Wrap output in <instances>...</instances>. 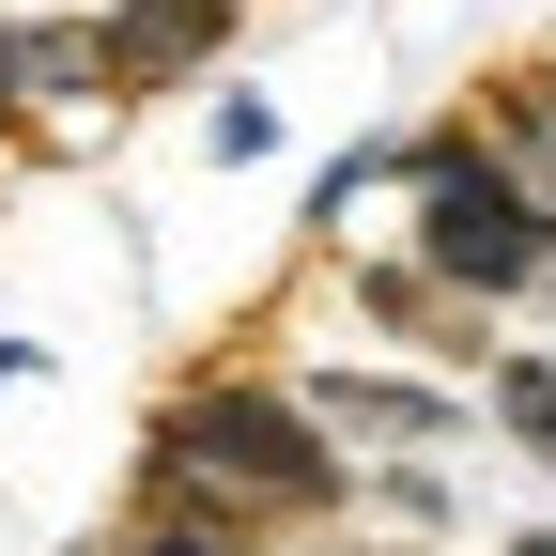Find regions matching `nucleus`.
<instances>
[{
  "mask_svg": "<svg viewBox=\"0 0 556 556\" xmlns=\"http://www.w3.org/2000/svg\"><path fill=\"white\" fill-rule=\"evenodd\" d=\"M155 479H170L217 541L340 510V448L309 433V402H278V387H248V371H201V387L155 417Z\"/></svg>",
  "mask_w": 556,
  "mask_h": 556,
  "instance_id": "1",
  "label": "nucleus"
},
{
  "mask_svg": "<svg viewBox=\"0 0 556 556\" xmlns=\"http://www.w3.org/2000/svg\"><path fill=\"white\" fill-rule=\"evenodd\" d=\"M541 232L556 217L479 155V139H417V278H433V294H526Z\"/></svg>",
  "mask_w": 556,
  "mask_h": 556,
  "instance_id": "2",
  "label": "nucleus"
},
{
  "mask_svg": "<svg viewBox=\"0 0 556 556\" xmlns=\"http://www.w3.org/2000/svg\"><path fill=\"white\" fill-rule=\"evenodd\" d=\"M217 31H232V0H124L93 47H109V78H124V93H155V78H186Z\"/></svg>",
  "mask_w": 556,
  "mask_h": 556,
  "instance_id": "3",
  "label": "nucleus"
},
{
  "mask_svg": "<svg viewBox=\"0 0 556 556\" xmlns=\"http://www.w3.org/2000/svg\"><path fill=\"white\" fill-rule=\"evenodd\" d=\"M448 417H464L448 387H402V371H356V387H325V402H309V433H371V448H433Z\"/></svg>",
  "mask_w": 556,
  "mask_h": 556,
  "instance_id": "4",
  "label": "nucleus"
},
{
  "mask_svg": "<svg viewBox=\"0 0 556 556\" xmlns=\"http://www.w3.org/2000/svg\"><path fill=\"white\" fill-rule=\"evenodd\" d=\"M16 93H109V47L93 31H16Z\"/></svg>",
  "mask_w": 556,
  "mask_h": 556,
  "instance_id": "5",
  "label": "nucleus"
},
{
  "mask_svg": "<svg viewBox=\"0 0 556 556\" xmlns=\"http://www.w3.org/2000/svg\"><path fill=\"white\" fill-rule=\"evenodd\" d=\"M495 417H510V433L556 464V356H495Z\"/></svg>",
  "mask_w": 556,
  "mask_h": 556,
  "instance_id": "6",
  "label": "nucleus"
},
{
  "mask_svg": "<svg viewBox=\"0 0 556 556\" xmlns=\"http://www.w3.org/2000/svg\"><path fill=\"white\" fill-rule=\"evenodd\" d=\"M371 495H387L402 526H448V479H433V464H387V479H371Z\"/></svg>",
  "mask_w": 556,
  "mask_h": 556,
  "instance_id": "7",
  "label": "nucleus"
},
{
  "mask_svg": "<svg viewBox=\"0 0 556 556\" xmlns=\"http://www.w3.org/2000/svg\"><path fill=\"white\" fill-rule=\"evenodd\" d=\"M217 155H278V109L263 93H217Z\"/></svg>",
  "mask_w": 556,
  "mask_h": 556,
  "instance_id": "8",
  "label": "nucleus"
},
{
  "mask_svg": "<svg viewBox=\"0 0 556 556\" xmlns=\"http://www.w3.org/2000/svg\"><path fill=\"white\" fill-rule=\"evenodd\" d=\"M495 109H510V139H526V155H556V78H510Z\"/></svg>",
  "mask_w": 556,
  "mask_h": 556,
  "instance_id": "9",
  "label": "nucleus"
},
{
  "mask_svg": "<svg viewBox=\"0 0 556 556\" xmlns=\"http://www.w3.org/2000/svg\"><path fill=\"white\" fill-rule=\"evenodd\" d=\"M124 556H248V541H217V526H155V541H124Z\"/></svg>",
  "mask_w": 556,
  "mask_h": 556,
  "instance_id": "10",
  "label": "nucleus"
},
{
  "mask_svg": "<svg viewBox=\"0 0 556 556\" xmlns=\"http://www.w3.org/2000/svg\"><path fill=\"white\" fill-rule=\"evenodd\" d=\"M0 139H16V31H0Z\"/></svg>",
  "mask_w": 556,
  "mask_h": 556,
  "instance_id": "11",
  "label": "nucleus"
},
{
  "mask_svg": "<svg viewBox=\"0 0 556 556\" xmlns=\"http://www.w3.org/2000/svg\"><path fill=\"white\" fill-rule=\"evenodd\" d=\"M510 556H556V526H526V541H510Z\"/></svg>",
  "mask_w": 556,
  "mask_h": 556,
  "instance_id": "12",
  "label": "nucleus"
},
{
  "mask_svg": "<svg viewBox=\"0 0 556 556\" xmlns=\"http://www.w3.org/2000/svg\"><path fill=\"white\" fill-rule=\"evenodd\" d=\"M541 278H556V232H541Z\"/></svg>",
  "mask_w": 556,
  "mask_h": 556,
  "instance_id": "13",
  "label": "nucleus"
}]
</instances>
